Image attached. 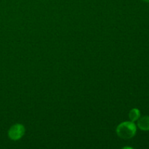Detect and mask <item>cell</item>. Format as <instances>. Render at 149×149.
Masks as SVG:
<instances>
[{
	"mask_svg": "<svg viewBox=\"0 0 149 149\" xmlns=\"http://www.w3.org/2000/svg\"><path fill=\"white\" fill-rule=\"evenodd\" d=\"M140 116H141V112L138 109H133L130 111L129 117L131 122H134L137 121L140 118Z\"/></svg>",
	"mask_w": 149,
	"mask_h": 149,
	"instance_id": "cell-4",
	"label": "cell"
},
{
	"mask_svg": "<svg viewBox=\"0 0 149 149\" xmlns=\"http://www.w3.org/2000/svg\"><path fill=\"white\" fill-rule=\"evenodd\" d=\"M136 130V126L133 122H125L118 125L116 133L121 138L130 139L135 136Z\"/></svg>",
	"mask_w": 149,
	"mask_h": 149,
	"instance_id": "cell-1",
	"label": "cell"
},
{
	"mask_svg": "<svg viewBox=\"0 0 149 149\" xmlns=\"http://www.w3.org/2000/svg\"><path fill=\"white\" fill-rule=\"evenodd\" d=\"M138 126L143 131L149 130V116H144L138 119Z\"/></svg>",
	"mask_w": 149,
	"mask_h": 149,
	"instance_id": "cell-3",
	"label": "cell"
},
{
	"mask_svg": "<svg viewBox=\"0 0 149 149\" xmlns=\"http://www.w3.org/2000/svg\"><path fill=\"white\" fill-rule=\"evenodd\" d=\"M144 1H146V2H149V0H143Z\"/></svg>",
	"mask_w": 149,
	"mask_h": 149,
	"instance_id": "cell-5",
	"label": "cell"
},
{
	"mask_svg": "<svg viewBox=\"0 0 149 149\" xmlns=\"http://www.w3.org/2000/svg\"><path fill=\"white\" fill-rule=\"evenodd\" d=\"M25 133L24 127L20 124H16L10 127L9 130L8 135L10 139L13 141H17L23 136Z\"/></svg>",
	"mask_w": 149,
	"mask_h": 149,
	"instance_id": "cell-2",
	"label": "cell"
}]
</instances>
